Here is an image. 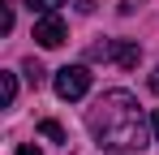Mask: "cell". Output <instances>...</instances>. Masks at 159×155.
Masks as SVG:
<instances>
[{
    "instance_id": "6da1fadb",
    "label": "cell",
    "mask_w": 159,
    "mask_h": 155,
    "mask_svg": "<svg viewBox=\"0 0 159 155\" xmlns=\"http://www.w3.org/2000/svg\"><path fill=\"white\" fill-rule=\"evenodd\" d=\"M86 125H90V134L103 147H116V151H133V147L146 142V125H142L138 99H133L129 91H107L103 99L90 108Z\"/></svg>"
},
{
    "instance_id": "7a4b0ae2",
    "label": "cell",
    "mask_w": 159,
    "mask_h": 155,
    "mask_svg": "<svg viewBox=\"0 0 159 155\" xmlns=\"http://www.w3.org/2000/svg\"><path fill=\"white\" fill-rule=\"evenodd\" d=\"M52 86H56L60 99H82V95L90 91V69H86V65H65V69H56Z\"/></svg>"
},
{
    "instance_id": "3957f363",
    "label": "cell",
    "mask_w": 159,
    "mask_h": 155,
    "mask_svg": "<svg viewBox=\"0 0 159 155\" xmlns=\"http://www.w3.org/2000/svg\"><path fill=\"white\" fill-rule=\"evenodd\" d=\"M69 39V26L60 13H39V22H34V43L39 48H60Z\"/></svg>"
},
{
    "instance_id": "277c9868",
    "label": "cell",
    "mask_w": 159,
    "mask_h": 155,
    "mask_svg": "<svg viewBox=\"0 0 159 155\" xmlns=\"http://www.w3.org/2000/svg\"><path fill=\"white\" fill-rule=\"evenodd\" d=\"M120 69H138V60H142V48L133 43V39H116V56H112Z\"/></svg>"
},
{
    "instance_id": "5b68a950",
    "label": "cell",
    "mask_w": 159,
    "mask_h": 155,
    "mask_svg": "<svg viewBox=\"0 0 159 155\" xmlns=\"http://www.w3.org/2000/svg\"><path fill=\"white\" fill-rule=\"evenodd\" d=\"M0 95H4V108H13V99H17V78L13 73H0Z\"/></svg>"
},
{
    "instance_id": "8992f818",
    "label": "cell",
    "mask_w": 159,
    "mask_h": 155,
    "mask_svg": "<svg viewBox=\"0 0 159 155\" xmlns=\"http://www.w3.org/2000/svg\"><path fill=\"white\" fill-rule=\"evenodd\" d=\"M22 73H26L30 86H39V82H43V65H39V60H26V65H22Z\"/></svg>"
},
{
    "instance_id": "52a82bcc",
    "label": "cell",
    "mask_w": 159,
    "mask_h": 155,
    "mask_svg": "<svg viewBox=\"0 0 159 155\" xmlns=\"http://www.w3.org/2000/svg\"><path fill=\"white\" fill-rule=\"evenodd\" d=\"M0 30H13V0H0Z\"/></svg>"
},
{
    "instance_id": "ba28073f",
    "label": "cell",
    "mask_w": 159,
    "mask_h": 155,
    "mask_svg": "<svg viewBox=\"0 0 159 155\" xmlns=\"http://www.w3.org/2000/svg\"><path fill=\"white\" fill-rule=\"evenodd\" d=\"M39 134H43V138H52V142H65V129L56 125V121H43V125H39Z\"/></svg>"
},
{
    "instance_id": "9c48e42d",
    "label": "cell",
    "mask_w": 159,
    "mask_h": 155,
    "mask_svg": "<svg viewBox=\"0 0 159 155\" xmlns=\"http://www.w3.org/2000/svg\"><path fill=\"white\" fill-rule=\"evenodd\" d=\"M30 13H56V4H65V0H26Z\"/></svg>"
},
{
    "instance_id": "30bf717a",
    "label": "cell",
    "mask_w": 159,
    "mask_h": 155,
    "mask_svg": "<svg viewBox=\"0 0 159 155\" xmlns=\"http://www.w3.org/2000/svg\"><path fill=\"white\" fill-rule=\"evenodd\" d=\"M151 138H155V142H159V108H155V112H151Z\"/></svg>"
},
{
    "instance_id": "8fae6325",
    "label": "cell",
    "mask_w": 159,
    "mask_h": 155,
    "mask_svg": "<svg viewBox=\"0 0 159 155\" xmlns=\"http://www.w3.org/2000/svg\"><path fill=\"white\" fill-rule=\"evenodd\" d=\"M13 155H43V151H39V147H30V142H22V147H17Z\"/></svg>"
},
{
    "instance_id": "7c38bea8",
    "label": "cell",
    "mask_w": 159,
    "mask_h": 155,
    "mask_svg": "<svg viewBox=\"0 0 159 155\" xmlns=\"http://www.w3.org/2000/svg\"><path fill=\"white\" fill-rule=\"evenodd\" d=\"M95 9V0H78V13H90Z\"/></svg>"
},
{
    "instance_id": "4fadbf2b",
    "label": "cell",
    "mask_w": 159,
    "mask_h": 155,
    "mask_svg": "<svg viewBox=\"0 0 159 155\" xmlns=\"http://www.w3.org/2000/svg\"><path fill=\"white\" fill-rule=\"evenodd\" d=\"M151 91L159 95V65H155V73H151Z\"/></svg>"
}]
</instances>
